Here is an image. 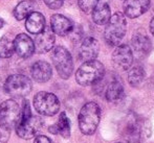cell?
I'll return each mask as SVG.
<instances>
[{"label": "cell", "mask_w": 154, "mask_h": 143, "mask_svg": "<svg viewBox=\"0 0 154 143\" xmlns=\"http://www.w3.org/2000/svg\"><path fill=\"white\" fill-rule=\"evenodd\" d=\"M20 114V107L14 99H8L0 105V123L8 129L15 127Z\"/></svg>", "instance_id": "ba28073f"}, {"label": "cell", "mask_w": 154, "mask_h": 143, "mask_svg": "<svg viewBox=\"0 0 154 143\" xmlns=\"http://www.w3.org/2000/svg\"><path fill=\"white\" fill-rule=\"evenodd\" d=\"M14 52V40H12L8 36H3L0 39V58H11Z\"/></svg>", "instance_id": "cb8c5ba5"}, {"label": "cell", "mask_w": 154, "mask_h": 143, "mask_svg": "<svg viewBox=\"0 0 154 143\" xmlns=\"http://www.w3.org/2000/svg\"><path fill=\"white\" fill-rule=\"evenodd\" d=\"M131 46L134 52L137 55L144 57L149 51L151 50L152 47V43H151L150 39L144 34H136L133 36L131 40Z\"/></svg>", "instance_id": "e0dca14e"}, {"label": "cell", "mask_w": 154, "mask_h": 143, "mask_svg": "<svg viewBox=\"0 0 154 143\" xmlns=\"http://www.w3.org/2000/svg\"><path fill=\"white\" fill-rule=\"evenodd\" d=\"M145 76H146V72H145L144 68L142 66H134L130 69L129 73H128V82H129L130 86L137 87L144 82Z\"/></svg>", "instance_id": "603a6c76"}, {"label": "cell", "mask_w": 154, "mask_h": 143, "mask_svg": "<svg viewBox=\"0 0 154 143\" xmlns=\"http://www.w3.org/2000/svg\"><path fill=\"white\" fill-rule=\"evenodd\" d=\"M79 129L84 135H93L101 120V109L93 101L87 103L82 107L79 113Z\"/></svg>", "instance_id": "3957f363"}, {"label": "cell", "mask_w": 154, "mask_h": 143, "mask_svg": "<svg viewBox=\"0 0 154 143\" xmlns=\"http://www.w3.org/2000/svg\"><path fill=\"white\" fill-rule=\"evenodd\" d=\"M32 79L38 83H46L53 75L51 66L45 61H38L34 63L31 68Z\"/></svg>", "instance_id": "9a60e30c"}, {"label": "cell", "mask_w": 154, "mask_h": 143, "mask_svg": "<svg viewBox=\"0 0 154 143\" xmlns=\"http://www.w3.org/2000/svg\"><path fill=\"white\" fill-rule=\"evenodd\" d=\"M36 8V2L32 0H23V1L19 2L15 7L14 12V17L18 21H21L23 19H25L29 14H32V12H35Z\"/></svg>", "instance_id": "7402d4cb"}, {"label": "cell", "mask_w": 154, "mask_h": 143, "mask_svg": "<svg viewBox=\"0 0 154 143\" xmlns=\"http://www.w3.org/2000/svg\"><path fill=\"white\" fill-rule=\"evenodd\" d=\"M73 27V24L67 17L60 14H55L51 18V29L55 34H58L60 37L68 36V34L71 31Z\"/></svg>", "instance_id": "5bb4252c"}, {"label": "cell", "mask_w": 154, "mask_h": 143, "mask_svg": "<svg viewBox=\"0 0 154 143\" xmlns=\"http://www.w3.org/2000/svg\"><path fill=\"white\" fill-rule=\"evenodd\" d=\"M51 61L61 79H67L70 77L73 71V61L70 52L65 47L56 46L53 48Z\"/></svg>", "instance_id": "5b68a950"}, {"label": "cell", "mask_w": 154, "mask_h": 143, "mask_svg": "<svg viewBox=\"0 0 154 143\" xmlns=\"http://www.w3.org/2000/svg\"><path fill=\"white\" fill-rule=\"evenodd\" d=\"M11 136V129L0 123V143H6Z\"/></svg>", "instance_id": "4316f807"}, {"label": "cell", "mask_w": 154, "mask_h": 143, "mask_svg": "<svg viewBox=\"0 0 154 143\" xmlns=\"http://www.w3.org/2000/svg\"><path fill=\"white\" fill-rule=\"evenodd\" d=\"M43 1L51 10H58L64 3V0H43Z\"/></svg>", "instance_id": "83f0119b"}, {"label": "cell", "mask_w": 154, "mask_h": 143, "mask_svg": "<svg viewBox=\"0 0 154 143\" xmlns=\"http://www.w3.org/2000/svg\"><path fill=\"white\" fill-rule=\"evenodd\" d=\"M56 42L55 34L51 28H44L37 34L35 39V51L38 53H45L54 48Z\"/></svg>", "instance_id": "30bf717a"}, {"label": "cell", "mask_w": 154, "mask_h": 143, "mask_svg": "<svg viewBox=\"0 0 154 143\" xmlns=\"http://www.w3.org/2000/svg\"><path fill=\"white\" fill-rule=\"evenodd\" d=\"M3 25H4V21L2 20V19H0V28L3 27Z\"/></svg>", "instance_id": "1f68e13d"}, {"label": "cell", "mask_w": 154, "mask_h": 143, "mask_svg": "<svg viewBox=\"0 0 154 143\" xmlns=\"http://www.w3.org/2000/svg\"><path fill=\"white\" fill-rule=\"evenodd\" d=\"M34 107L39 114L44 116H54L60 110V100L53 93L41 91L35 95Z\"/></svg>", "instance_id": "8992f818"}, {"label": "cell", "mask_w": 154, "mask_h": 143, "mask_svg": "<svg viewBox=\"0 0 154 143\" xmlns=\"http://www.w3.org/2000/svg\"><path fill=\"white\" fill-rule=\"evenodd\" d=\"M113 66L119 70H127L133 63V52L131 47L126 44L118 45L111 57Z\"/></svg>", "instance_id": "9c48e42d"}, {"label": "cell", "mask_w": 154, "mask_h": 143, "mask_svg": "<svg viewBox=\"0 0 154 143\" xmlns=\"http://www.w3.org/2000/svg\"><path fill=\"white\" fill-rule=\"evenodd\" d=\"M69 38L73 42H79L82 38H83V29L80 26H73L71 31L68 34Z\"/></svg>", "instance_id": "484cf974"}, {"label": "cell", "mask_w": 154, "mask_h": 143, "mask_svg": "<svg viewBox=\"0 0 154 143\" xmlns=\"http://www.w3.org/2000/svg\"><path fill=\"white\" fill-rule=\"evenodd\" d=\"M127 30V21L123 13H116L110 16L106 23L104 39L110 46H118L122 42Z\"/></svg>", "instance_id": "277c9868"}, {"label": "cell", "mask_w": 154, "mask_h": 143, "mask_svg": "<svg viewBox=\"0 0 154 143\" xmlns=\"http://www.w3.org/2000/svg\"><path fill=\"white\" fill-rule=\"evenodd\" d=\"M123 135L125 136V140L133 142L138 141L140 136V125L136 119L132 118V117L128 119L126 125L124 127Z\"/></svg>", "instance_id": "44dd1931"}, {"label": "cell", "mask_w": 154, "mask_h": 143, "mask_svg": "<svg viewBox=\"0 0 154 143\" xmlns=\"http://www.w3.org/2000/svg\"><path fill=\"white\" fill-rule=\"evenodd\" d=\"M32 84L31 79L22 74H13L6 79L4 90L12 97H24L32 91Z\"/></svg>", "instance_id": "52a82bcc"}, {"label": "cell", "mask_w": 154, "mask_h": 143, "mask_svg": "<svg viewBox=\"0 0 154 143\" xmlns=\"http://www.w3.org/2000/svg\"><path fill=\"white\" fill-rule=\"evenodd\" d=\"M34 143H51V141L46 136H38V137L35 139Z\"/></svg>", "instance_id": "f1b7e54d"}, {"label": "cell", "mask_w": 154, "mask_h": 143, "mask_svg": "<svg viewBox=\"0 0 154 143\" xmlns=\"http://www.w3.org/2000/svg\"><path fill=\"white\" fill-rule=\"evenodd\" d=\"M105 75V68L97 60L84 62L75 73V81L79 85L87 87L100 83Z\"/></svg>", "instance_id": "7a4b0ae2"}, {"label": "cell", "mask_w": 154, "mask_h": 143, "mask_svg": "<svg viewBox=\"0 0 154 143\" xmlns=\"http://www.w3.org/2000/svg\"><path fill=\"white\" fill-rule=\"evenodd\" d=\"M14 47L17 55L23 58L32 57L35 52V43L26 34H19L15 38Z\"/></svg>", "instance_id": "7c38bea8"}, {"label": "cell", "mask_w": 154, "mask_h": 143, "mask_svg": "<svg viewBox=\"0 0 154 143\" xmlns=\"http://www.w3.org/2000/svg\"><path fill=\"white\" fill-rule=\"evenodd\" d=\"M116 143H137V142H133V141H128V140H124L122 142H116Z\"/></svg>", "instance_id": "4dcf8cb0"}, {"label": "cell", "mask_w": 154, "mask_h": 143, "mask_svg": "<svg viewBox=\"0 0 154 143\" xmlns=\"http://www.w3.org/2000/svg\"><path fill=\"white\" fill-rule=\"evenodd\" d=\"M124 86L119 81H112L105 90V97L109 103H119L124 98Z\"/></svg>", "instance_id": "d6986e66"}, {"label": "cell", "mask_w": 154, "mask_h": 143, "mask_svg": "<svg viewBox=\"0 0 154 143\" xmlns=\"http://www.w3.org/2000/svg\"><path fill=\"white\" fill-rule=\"evenodd\" d=\"M42 127V119L32 114L29 103V101H26L18 119V122L15 125L17 135L22 139H32Z\"/></svg>", "instance_id": "6da1fadb"}, {"label": "cell", "mask_w": 154, "mask_h": 143, "mask_svg": "<svg viewBox=\"0 0 154 143\" xmlns=\"http://www.w3.org/2000/svg\"><path fill=\"white\" fill-rule=\"evenodd\" d=\"M123 7L124 15L131 19H135L149 10L150 0H125Z\"/></svg>", "instance_id": "8fae6325"}, {"label": "cell", "mask_w": 154, "mask_h": 143, "mask_svg": "<svg viewBox=\"0 0 154 143\" xmlns=\"http://www.w3.org/2000/svg\"><path fill=\"white\" fill-rule=\"evenodd\" d=\"M150 31H151V34L154 36V17L152 18V20H151V22H150Z\"/></svg>", "instance_id": "f546056e"}, {"label": "cell", "mask_w": 154, "mask_h": 143, "mask_svg": "<svg viewBox=\"0 0 154 143\" xmlns=\"http://www.w3.org/2000/svg\"><path fill=\"white\" fill-rule=\"evenodd\" d=\"M49 133L55 134V135H61L63 138H69L70 136V122H69L68 117L63 112L60 114L59 120L57 123L49 127Z\"/></svg>", "instance_id": "ffe728a7"}, {"label": "cell", "mask_w": 154, "mask_h": 143, "mask_svg": "<svg viewBox=\"0 0 154 143\" xmlns=\"http://www.w3.org/2000/svg\"><path fill=\"white\" fill-rule=\"evenodd\" d=\"M110 13L109 0H97V4L92 10V20L97 25H105L108 22Z\"/></svg>", "instance_id": "2e32d148"}, {"label": "cell", "mask_w": 154, "mask_h": 143, "mask_svg": "<svg viewBox=\"0 0 154 143\" xmlns=\"http://www.w3.org/2000/svg\"><path fill=\"white\" fill-rule=\"evenodd\" d=\"M100 46L97 39L88 37L83 40L79 50V57L83 62L95 60L99 55Z\"/></svg>", "instance_id": "4fadbf2b"}, {"label": "cell", "mask_w": 154, "mask_h": 143, "mask_svg": "<svg viewBox=\"0 0 154 143\" xmlns=\"http://www.w3.org/2000/svg\"><path fill=\"white\" fill-rule=\"evenodd\" d=\"M25 28L29 32L38 34L45 28V18L41 13L32 12L26 17Z\"/></svg>", "instance_id": "ac0fdd59"}, {"label": "cell", "mask_w": 154, "mask_h": 143, "mask_svg": "<svg viewBox=\"0 0 154 143\" xmlns=\"http://www.w3.org/2000/svg\"><path fill=\"white\" fill-rule=\"evenodd\" d=\"M97 2V0H78V4H79L80 8H81L84 13L92 12L93 7L95 6Z\"/></svg>", "instance_id": "d4e9b609"}]
</instances>
